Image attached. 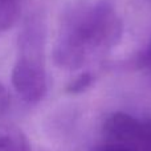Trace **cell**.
Here are the masks:
<instances>
[{"mask_svg": "<svg viewBox=\"0 0 151 151\" xmlns=\"http://www.w3.org/2000/svg\"><path fill=\"white\" fill-rule=\"evenodd\" d=\"M122 32V20L106 0L77 9L64 21L53 49V61L61 69L77 70L85 65L90 50L115 47Z\"/></svg>", "mask_w": 151, "mask_h": 151, "instance_id": "obj_1", "label": "cell"}, {"mask_svg": "<svg viewBox=\"0 0 151 151\" xmlns=\"http://www.w3.org/2000/svg\"><path fill=\"white\" fill-rule=\"evenodd\" d=\"M47 28L42 15L33 13L24 24L19 37V58L12 70L16 93L28 104H37L48 90L44 50Z\"/></svg>", "mask_w": 151, "mask_h": 151, "instance_id": "obj_2", "label": "cell"}, {"mask_svg": "<svg viewBox=\"0 0 151 151\" xmlns=\"http://www.w3.org/2000/svg\"><path fill=\"white\" fill-rule=\"evenodd\" d=\"M104 133L117 147L130 151H151V119H139L127 113H114L104 125Z\"/></svg>", "mask_w": 151, "mask_h": 151, "instance_id": "obj_3", "label": "cell"}, {"mask_svg": "<svg viewBox=\"0 0 151 151\" xmlns=\"http://www.w3.org/2000/svg\"><path fill=\"white\" fill-rule=\"evenodd\" d=\"M0 151H32V146L21 129L0 125Z\"/></svg>", "mask_w": 151, "mask_h": 151, "instance_id": "obj_4", "label": "cell"}, {"mask_svg": "<svg viewBox=\"0 0 151 151\" xmlns=\"http://www.w3.org/2000/svg\"><path fill=\"white\" fill-rule=\"evenodd\" d=\"M23 0H0V35L9 31L21 13Z\"/></svg>", "mask_w": 151, "mask_h": 151, "instance_id": "obj_5", "label": "cell"}, {"mask_svg": "<svg viewBox=\"0 0 151 151\" xmlns=\"http://www.w3.org/2000/svg\"><path fill=\"white\" fill-rule=\"evenodd\" d=\"M94 76L89 72L81 73L80 76H77L76 78L70 81L66 86V91L70 94H80L82 91H85L86 89H89L91 86V83L94 82Z\"/></svg>", "mask_w": 151, "mask_h": 151, "instance_id": "obj_6", "label": "cell"}, {"mask_svg": "<svg viewBox=\"0 0 151 151\" xmlns=\"http://www.w3.org/2000/svg\"><path fill=\"white\" fill-rule=\"evenodd\" d=\"M9 105H11V96L8 93V90L5 89V86L0 82V117L8 111Z\"/></svg>", "mask_w": 151, "mask_h": 151, "instance_id": "obj_7", "label": "cell"}, {"mask_svg": "<svg viewBox=\"0 0 151 151\" xmlns=\"http://www.w3.org/2000/svg\"><path fill=\"white\" fill-rule=\"evenodd\" d=\"M141 61H142V64H151V42H150V45L147 47V49L145 50V53L142 55V58H141Z\"/></svg>", "mask_w": 151, "mask_h": 151, "instance_id": "obj_8", "label": "cell"}, {"mask_svg": "<svg viewBox=\"0 0 151 151\" xmlns=\"http://www.w3.org/2000/svg\"><path fill=\"white\" fill-rule=\"evenodd\" d=\"M101 151H130V150H126V149H122V147H117V146H114V147H107V149L101 150Z\"/></svg>", "mask_w": 151, "mask_h": 151, "instance_id": "obj_9", "label": "cell"}, {"mask_svg": "<svg viewBox=\"0 0 151 151\" xmlns=\"http://www.w3.org/2000/svg\"><path fill=\"white\" fill-rule=\"evenodd\" d=\"M145 1H146V3H149V4L151 5V0H145Z\"/></svg>", "mask_w": 151, "mask_h": 151, "instance_id": "obj_10", "label": "cell"}]
</instances>
